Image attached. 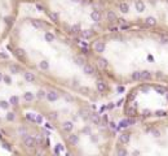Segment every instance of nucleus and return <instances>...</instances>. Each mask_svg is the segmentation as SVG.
<instances>
[{
    "label": "nucleus",
    "mask_w": 168,
    "mask_h": 156,
    "mask_svg": "<svg viewBox=\"0 0 168 156\" xmlns=\"http://www.w3.org/2000/svg\"><path fill=\"white\" fill-rule=\"evenodd\" d=\"M35 144H36V141H35L32 137H26V138H25V146H26V147H29V148H32V147H35Z\"/></svg>",
    "instance_id": "f257e3e1"
},
{
    "label": "nucleus",
    "mask_w": 168,
    "mask_h": 156,
    "mask_svg": "<svg viewBox=\"0 0 168 156\" xmlns=\"http://www.w3.org/2000/svg\"><path fill=\"white\" fill-rule=\"evenodd\" d=\"M47 96H48V99H49L50 101H53V100L57 99V94H56L55 91H49V92L47 94Z\"/></svg>",
    "instance_id": "f03ea898"
},
{
    "label": "nucleus",
    "mask_w": 168,
    "mask_h": 156,
    "mask_svg": "<svg viewBox=\"0 0 168 156\" xmlns=\"http://www.w3.org/2000/svg\"><path fill=\"white\" fill-rule=\"evenodd\" d=\"M64 130H66V132H71L73 130V124L71 122H64Z\"/></svg>",
    "instance_id": "7ed1b4c3"
},
{
    "label": "nucleus",
    "mask_w": 168,
    "mask_h": 156,
    "mask_svg": "<svg viewBox=\"0 0 168 156\" xmlns=\"http://www.w3.org/2000/svg\"><path fill=\"white\" fill-rule=\"evenodd\" d=\"M92 18L94 20V21H100V18H101V14L97 12V11H94L93 13H92Z\"/></svg>",
    "instance_id": "20e7f679"
},
{
    "label": "nucleus",
    "mask_w": 168,
    "mask_h": 156,
    "mask_svg": "<svg viewBox=\"0 0 168 156\" xmlns=\"http://www.w3.org/2000/svg\"><path fill=\"white\" fill-rule=\"evenodd\" d=\"M32 98H34V95H32L31 92H26V94L23 95V99H25V100H27V101H31Z\"/></svg>",
    "instance_id": "39448f33"
},
{
    "label": "nucleus",
    "mask_w": 168,
    "mask_h": 156,
    "mask_svg": "<svg viewBox=\"0 0 168 156\" xmlns=\"http://www.w3.org/2000/svg\"><path fill=\"white\" fill-rule=\"evenodd\" d=\"M23 75H25V78H26V81H29V82H32V81H34V75H32L31 73H25Z\"/></svg>",
    "instance_id": "423d86ee"
},
{
    "label": "nucleus",
    "mask_w": 168,
    "mask_h": 156,
    "mask_svg": "<svg viewBox=\"0 0 168 156\" xmlns=\"http://www.w3.org/2000/svg\"><path fill=\"white\" fill-rule=\"evenodd\" d=\"M84 72H85L87 74H92V73H93V69H92V66H89V65H84Z\"/></svg>",
    "instance_id": "0eeeda50"
},
{
    "label": "nucleus",
    "mask_w": 168,
    "mask_h": 156,
    "mask_svg": "<svg viewBox=\"0 0 168 156\" xmlns=\"http://www.w3.org/2000/svg\"><path fill=\"white\" fill-rule=\"evenodd\" d=\"M128 141H129V137H128L127 134H123V135L120 137V142H122V143H127Z\"/></svg>",
    "instance_id": "6e6552de"
},
{
    "label": "nucleus",
    "mask_w": 168,
    "mask_h": 156,
    "mask_svg": "<svg viewBox=\"0 0 168 156\" xmlns=\"http://www.w3.org/2000/svg\"><path fill=\"white\" fill-rule=\"evenodd\" d=\"M92 121L94 124H100V117L98 115H92Z\"/></svg>",
    "instance_id": "1a4fd4ad"
},
{
    "label": "nucleus",
    "mask_w": 168,
    "mask_h": 156,
    "mask_svg": "<svg viewBox=\"0 0 168 156\" xmlns=\"http://www.w3.org/2000/svg\"><path fill=\"white\" fill-rule=\"evenodd\" d=\"M120 9H122L123 12H127V11H128V5H127L126 3H122V4H120Z\"/></svg>",
    "instance_id": "9d476101"
},
{
    "label": "nucleus",
    "mask_w": 168,
    "mask_h": 156,
    "mask_svg": "<svg viewBox=\"0 0 168 156\" xmlns=\"http://www.w3.org/2000/svg\"><path fill=\"white\" fill-rule=\"evenodd\" d=\"M103 48H105V44H102V43H98V44L96 46V49L98 51V52H101V51H102Z\"/></svg>",
    "instance_id": "9b49d317"
},
{
    "label": "nucleus",
    "mask_w": 168,
    "mask_h": 156,
    "mask_svg": "<svg viewBox=\"0 0 168 156\" xmlns=\"http://www.w3.org/2000/svg\"><path fill=\"white\" fill-rule=\"evenodd\" d=\"M75 61H76L78 65H83V63H84V61H83V59H82V57H79V56L75 57Z\"/></svg>",
    "instance_id": "f8f14e48"
},
{
    "label": "nucleus",
    "mask_w": 168,
    "mask_h": 156,
    "mask_svg": "<svg viewBox=\"0 0 168 156\" xmlns=\"http://www.w3.org/2000/svg\"><path fill=\"white\" fill-rule=\"evenodd\" d=\"M97 87H98V90H100V91H103V90H105V85H103L102 82H98V85H97Z\"/></svg>",
    "instance_id": "ddd939ff"
},
{
    "label": "nucleus",
    "mask_w": 168,
    "mask_h": 156,
    "mask_svg": "<svg viewBox=\"0 0 168 156\" xmlns=\"http://www.w3.org/2000/svg\"><path fill=\"white\" fill-rule=\"evenodd\" d=\"M100 66H106V60H103V59H100Z\"/></svg>",
    "instance_id": "4468645a"
},
{
    "label": "nucleus",
    "mask_w": 168,
    "mask_h": 156,
    "mask_svg": "<svg viewBox=\"0 0 168 156\" xmlns=\"http://www.w3.org/2000/svg\"><path fill=\"white\" fill-rule=\"evenodd\" d=\"M38 96H39V98H44V96H46V92H44V91H40Z\"/></svg>",
    "instance_id": "2eb2a0df"
},
{
    "label": "nucleus",
    "mask_w": 168,
    "mask_h": 156,
    "mask_svg": "<svg viewBox=\"0 0 168 156\" xmlns=\"http://www.w3.org/2000/svg\"><path fill=\"white\" fill-rule=\"evenodd\" d=\"M70 141L71 142H78V138L76 137H70Z\"/></svg>",
    "instance_id": "dca6fc26"
},
{
    "label": "nucleus",
    "mask_w": 168,
    "mask_h": 156,
    "mask_svg": "<svg viewBox=\"0 0 168 156\" xmlns=\"http://www.w3.org/2000/svg\"><path fill=\"white\" fill-rule=\"evenodd\" d=\"M109 18H110V20H113V18H115V16H114L113 13H109Z\"/></svg>",
    "instance_id": "f3484780"
}]
</instances>
